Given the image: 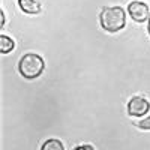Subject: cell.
<instances>
[{
  "label": "cell",
  "mask_w": 150,
  "mask_h": 150,
  "mask_svg": "<svg viewBox=\"0 0 150 150\" xmlns=\"http://www.w3.org/2000/svg\"><path fill=\"white\" fill-rule=\"evenodd\" d=\"M74 150H95L90 144H83V146H78V147H75Z\"/></svg>",
  "instance_id": "cell-9"
},
{
  "label": "cell",
  "mask_w": 150,
  "mask_h": 150,
  "mask_svg": "<svg viewBox=\"0 0 150 150\" xmlns=\"http://www.w3.org/2000/svg\"><path fill=\"white\" fill-rule=\"evenodd\" d=\"M3 24H5V12L2 11V26H3Z\"/></svg>",
  "instance_id": "cell-10"
},
{
  "label": "cell",
  "mask_w": 150,
  "mask_h": 150,
  "mask_svg": "<svg viewBox=\"0 0 150 150\" xmlns=\"http://www.w3.org/2000/svg\"><path fill=\"white\" fill-rule=\"evenodd\" d=\"M99 21L104 30L110 33H116L122 30L126 24V15L125 11L120 6H112V8H104L99 15Z\"/></svg>",
  "instance_id": "cell-1"
},
{
  "label": "cell",
  "mask_w": 150,
  "mask_h": 150,
  "mask_svg": "<svg viewBox=\"0 0 150 150\" xmlns=\"http://www.w3.org/2000/svg\"><path fill=\"white\" fill-rule=\"evenodd\" d=\"M14 45H15L14 41H12L9 36H5V35L0 36V53H3V54L11 53L12 50H14Z\"/></svg>",
  "instance_id": "cell-6"
},
{
  "label": "cell",
  "mask_w": 150,
  "mask_h": 150,
  "mask_svg": "<svg viewBox=\"0 0 150 150\" xmlns=\"http://www.w3.org/2000/svg\"><path fill=\"white\" fill-rule=\"evenodd\" d=\"M44 68H45L44 59L39 54H35V53L24 54L18 62V71L27 80L38 78L44 72Z\"/></svg>",
  "instance_id": "cell-2"
},
{
  "label": "cell",
  "mask_w": 150,
  "mask_h": 150,
  "mask_svg": "<svg viewBox=\"0 0 150 150\" xmlns=\"http://www.w3.org/2000/svg\"><path fill=\"white\" fill-rule=\"evenodd\" d=\"M18 5L21 8V11H24L26 14H38L41 12V5L36 0H18Z\"/></svg>",
  "instance_id": "cell-5"
},
{
  "label": "cell",
  "mask_w": 150,
  "mask_h": 150,
  "mask_svg": "<svg viewBox=\"0 0 150 150\" xmlns=\"http://www.w3.org/2000/svg\"><path fill=\"white\" fill-rule=\"evenodd\" d=\"M137 126H138V128H141V129H146V131H149V129H150V117H147V119H144V120L138 122V123H137Z\"/></svg>",
  "instance_id": "cell-8"
},
{
  "label": "cell",
  "mask_w": 150,
  "mask_h": 150,
  "mask_svg": "<svg viewBox=\"0 0 150 150\" xmlns=\"http://www.w3.org/2000/svg\"><path fill=\"white\" fill-rule=\"evenodd\" d=\"M41 150H65V147H63V144H62L60 140L50 138V140H47V141L42 144Z\"/></svg>",
  "instance_id": "cell-7"
},
{
  "label": "cell",
  "mask_w": 150,
  "mask_h": 150,
  "mask_svg": "<svg viewBox=\"0 0 150 150\" xmlns=\"http://www.w3.org/2000/svg\"><path fill=\"white\" fill-rule=\"evenodd\" d=\"M128 12H129V15L134 21L137 23H143L149 18V8L146 3L143 2H132L128 5Z\"/></svg>",
  "instance_id": "cell-4"
},
{
  "label": "cell",
  "mask_w": 150,
  "mask_h": 150,
  "mask_svg": "<svg viewBox=\"0 0 150 150\" xmlns=\"http://www.w3.org/2000/svg\"><path fill=\"white\" fill-rule=\"evenodd\" d=\"M150 110V104L146 98L141 96H134L131 101L128 102V114L135 116V117H141Z\"/></svg>",
  "instance_id": "cell-3"
},
{
  "label": "cell",
  "mask_w": 150,
  "mask_h": 150,
  "mask_svg": "<svg viewBox=\"0 0 150 150\" xmlns=\"http://www.w3.org/2000/svg\"><path fill=\"white\" fill-rule=\"evenodd\" d=\"M147 30H149V35H150V15H149V26H147Z\"/></svg>",
  "instance_id": "cell-11"
}]
</instances>
